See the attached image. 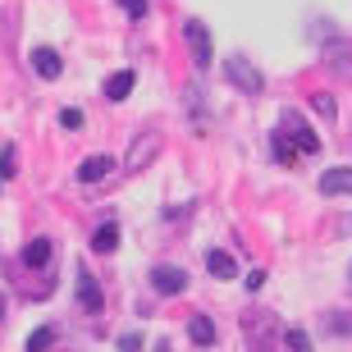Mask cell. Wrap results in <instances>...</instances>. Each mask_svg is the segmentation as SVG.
Returning a JSON list of instances; mask_svg holds the SVG:
<instances>
[{
  "label": "cell",
  "instance_id": "obj_1",
  "mask_svg": "<svg viewBox=\"0 0 352 352\" xmlns=\"http://www.w3.org/2000/svg\"><path fill=\"white\" fill-rule=\"evenodd\" d=\"M224 78H229V87L243 91V96H261V91H265L261 69L252 65L248 55H229V65H224Z\"/></svg>",
  "mask_w": 352,
  "mask_h": 352
},
{
  "label": "cell",
  "instance_id": "obj_2",
  "mask_svg": "<svg viewBox=\"0 0 352 352\" xmlns=\"http://www.w3.org/2000/svg\"><path fill=\"white\" fill-rule=\"evenodd\" d=\"M279 133L293 142V151H298V156H316V151H320V138H316V133L302 124L298 110H284V129H279Z\"/></svg>",
  "mask_w": 352,
  "mask_h": 352
},
{
  "label": "cell",
  "instance_id": "obj_3",
  "mask_svg": "<svg viewBox=\"0 0 352 352\" xmlns=\"http://www.w3.org/2000/svg\"><path fill=\"white\" fill-rule=\"evenodd\" d=\"M151 156H160V133H138L133 146H129V156H124V170H129V174L146 170V160H151Z\"/></svg>",
  "mask_w": 352,
  "mask_h": 352
},
{
  "label": "cell",
  "instance_id": "obj_4",
  "mask_svg": "<svg viewBox=\"0 0 352 352\" xmlns=\"http://www.w3.org/2000/svg\"><path fill=\"white\" fill-rule=\"evenodd\" d=\"M183 37H188L192 65H197V69H206V65H210V32H206V23H197V19H188V23H183Z\"/></svg>",
  "mask_w": 352,
  "mask_h": 352
},
{
  "label": "cell",
  "instance_id": "obj_5",
  "mask_svg": "<svg viewBox=\"0 0 352 352\" xmlns=\"http://www.w3.org/2000/svg\"><path fill=\"white\" fill-rule=\"evenodd\" d=\"M151 288H156L160 298H179L183 288H188V274H183L179 265H156V270H151Z\"/></svg>",
  "mask_w": 352,
  "mask_h": 352
},
{
  "label": "cell",
  "instance_id": "obj_6",
  "mask_svg": "<svg viewBox=\"0 0 352 352\" xmlns=\"http://www.w3.org/2000/svg\"><path fill=\"white\" fill-rule=\"evenodd\" d=\"M32 69H37V78L55 82L65 74V60H60V51H51V46H37V51H32Z\"/></svg>",
  "mask_w": 352,
  "mask_h": 352
},
{
  "label": "cell",
  "instance_id": "obj_7",
  "mask_svg": "<svg viewBox=\"0 0 352 352\" xmlns=\"http://www.w3.org/2000/svg\"><path fill=\"white\" fill-rule=\"evenodd\" d=\"M51 261H55V243L51 238H32V243L23 248V265L28 270H46Z\"/></svg>",
  "mask_w": 352,
  "mask_h": 352
},
{
  "label": "cell",
  "instance_id": "obj_8",
  "mask_svg": "<svg viewBox=\"0 0 352 352\" xmlns=\"http://www.w3.org/2000/svg\"><path fill=\"white\" fill-rule=\"evenodd\" d=\"M110 170H115V156H87L78 165V183H101L110 179Z\"/></svg>",
  "mask_w": 352,
  "mask_h": 352
},
{
  "label": "cell",
  "instance_id": "obj_9",
  "mask_svg": "<svg viewBox=\"0 0 352 352\" xmlns=\"http://www.w3.org/2000/svg\"><path fill=\"white\" fill-rule=\"evenodd\" d=\"M133 82H138V74H133V69H119V74H110V78L101 82L105 101H124V96L133 91Z\"/></svg>",
  "mask_w": 352,
  "mask_h": 352
},
{
  "label": "cell",
  "instance_id": "obj_10",
  "mask_svg": "<svg viewBox=\"0 0 352 352\" xmlns=\"http://www.w3.org/2000/svg\"><path fill=\"white\" fill-rule=\"evenodd\" d=\"M320 192H325V197L352 192V170H348V165H339V170H325V174H320Z\"/></svg>",
  "mask_w": 352,
  "mask_h": 352
},
{
  "label": "cell",
  "instance_id": "obj_11",
  "mask_svg": "<svg viewBox=\"0 0 352 352\" xmlns=\"http://www.w3.org/2000/svg\"><path fill=\"white\" fill-rule=\"evenodd\" d=\"M206 270L215 274V279H238V261H234L224 248H210V252H206Z\"/></svg>",
  "mask_w": 352,
  "mask_h": 352
},
{
  "label": "cell",
  "instance_id": "obj_12",
  "mask_svg": "<svg viewBox=\"0 0 352 352\" xmlns=\"http://www.w3.org/2000/svg\"><path fill=\"white\" fill-rule=\"evenodd\" d=\"M78 302L87 307V316H96V311H101V288H96V279L87 274V265L78 270Z\"/></svg>",
  "mask_w": 352,
  "mask_h": 352
},
{
  "label": "cell",
  "instance_id": "obj_13",
  "mask_svg": "<svg viewBox=\"0 0 352 352\" xmlns=\"http://www.w3.org/2000/svg\"><path fill=\"white\" fill-rule=\"evenodd\" d=\"M119 248V224H110L105 220L96 234H91V252H101V256H110V252Z\"/></svg>",
  "mask_w": 352,
  "mask_h": 352
},
{
  "label": "cell",
  "instance_id": "obj_14",
  "mask_svg": "<svg viewBox=\"0 0 352 352\" xmlns=\"http://www.w3.org/2000/svg\"><path fill=\"white\" fill-rule=\"evenodd\" d=\"M188 339L201 343V348H210V343H215V325H210L206 316H192V320H188Z\"/></svg>",
  "mask_w": 352,
  "mask_h": 352
},
{
  "label": "cell",
  "instance_id": "obj_15",
  "mask_svg": "<svg viewBox=\"0 0 352 352\" xmlns=\"http://www.w3.org/2000/svg\"><path fill=\"white\" fill-rule=\"evenodd\" d=\"M270 151H274L279 165H293V160H298V151H293V142H288L284 133H270Z\"/></svg>",
  "mask_w": 352,
  "mask_h": 352
},
{
  "label": "cell",
  "instance_id": "obj_16",
  "mask_svg": "<svg viewBox=\"0 0 352 352\" xmlns=\"http://www.w3.org/2000/svg\"><path fill=\"white\" fill-rule=\"evenodd\" d=\"M51 343H55V325H41V329L28 334V352H46Z\"/></svg>",
  "mask_w": 352,
  "mask_h": 352
},
{
  "label": "cell",
  "instance_id": "obj_17",
  "mask_svg": "<svg viewBox=\"0 0 352 352\" xmlns=\"http://www.w3.org/2000/svg\"><path fill=\"white\" fill-rule=\"evenodd\" d=\"M14 174H19V151L5 142L0 146V179H14Z\"/></svg>",
  "mask_w": 352,
  "mask_h": 352
},
{
  "label": "cell",
  "instance_id": "obj_18",
  "mask_svg": "<svg viewBox=\"0 0 352 352\" xmlns=\"http://www.w3.org/2000/svg\"><path fill=\"white\" fill-rule=\"evenodd\" d=\"M284 343H288V352H311V339H307V329H284Z\"/></svg>",
  "mask_w": 352,
  "mask_h": 352
},
{
  "label": "cell",
  "instance_id": "obj_19",
  "mask_svg": "<svg viewBox=\"0 0 352 352\" xmlns=\"http://www.w3.org/2000/svg\"><path fill=\"white\" fill-rule=\"evenodd\" d=\"M124 10H129V19H146V0H119Z\"/></svg>",
  "mask_w": 352,
  "mask_h": 352
},
{
  "label": "cell",
  "instance_id": "obj_20",
  "mask_svg": "<svg viewBox=\"0 0 352 352\" xmlns=\"http://www.w3.org/2000/svg\"><path fill=\"white\" fill-rule=\"evenodd\" d=\"M60 124H65V129H82V110H65Z\"/></svg>",
  "mask_w": 352,
  "mask_h": 352
},
{
  "label": "cell",
  "instance_id": "obj_21",
  "mask_svg": "<svg viewBox=\"0 0 352 352\" xmlns=\"http://www.w3.org/2000/svg\"><path fill=\"white\" fill-rule=\"evenodd\" d=\"M142 348V334H124V339H119V352H138Z\"/></svg>",
  "mask_w": 352,
  "mask_h": 352
},
{
  "label": "cell",
  "instance_id": "obj_22",
  "mask_svg": "<svg viewBox=\"0 0 352 352\" xmlns=\"http://www.w3.org/2000/svg\"><path fill=\"white\" fill-rule=\"evenodd\" d=\"M248 288H252V293H261V288H265V270H252L248 274Z\"/></svg>",
  "mask_w": 352,
  "mask_h": 352
},
{
  "label": "cell",
  "instance_id": "obj_23",
  "mask_svg": "<svg viewBox=\"0 0 352 352\" xmlns=\"http://www.w3.org/2000/svg\"><path fill=\"white\" fill-rule=\"evenodd\" d=\"M316 110H320V115H334V101H329L325 91H320V96H316Z\"/></svg>",
  "mask_w": 352,
  "mask_h": 352
},
{
  "label": "cell",
  "instance_id": "obj_24",
  "mask_svg": "<svg viewBox=\"0 0 352 352\" xmlns=\"http://www.w3.org/2000/svg\"><path fill=\"white\" fill-rule=\"evenodd\" d=\"M348 274H352V270H348Z\"/></svg>",
  "mask_w": 352,
  "mask_h": 352
}]
</instances>
